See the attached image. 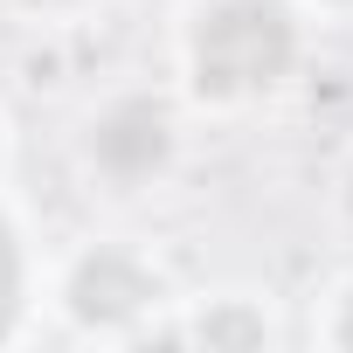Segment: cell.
<instances>
[{
  "mask_svg": "<svg viewBox=\"0 0 353 353\" xmlns=\"http://www.w3.org/2000/svg\"><path fill=\"white\" fill-rule=\"evenodd\" d=\"M201 90H256L291 70V14L277 0H222L194 35Z\"/></svg>",
  "mask_w": 353,
  "mask_h": 353,
  "instance_id": "6da1fadb",
  "label": "cell"
},
{
  "mask_svg": "<svg viewBox=\"0 0 353 353\" xmlns=\"http://www.w3.org/2000/svg\"><path fill=\"white\" fill-rule=\"evenodd\" d=\"M166 159V111L132 97V104H111L97 118V166L118 173V181H139Z\"/></svg>",
  "mask_w": 353,
  "mask_h": 353,
  "instance_id": "7a4b0ae2",
  "label": "cell"
},
{
  "mask_svg": "<svg viewBox=\"0 0 353 353\" xmlns=\"http://www.w3.org/2000/svg\"><path fill=\"white\" fill-rule=\"evenodd\" d=\"M77 312L83 319H125V312H139V298H152V284H145V270L139 263H125V256H90L83 270H77Z\"/></svg>",
  "mask_w": 353,
  "mask_h": 353,
  "instance_id": "3957f363",
  "label": "cell"
},
{
  "mask_svg": "<svg viewBox=\"0 0 353 353\" xmlns=\"http://www.w3.org/2000/svg\"><path fill=\"white\" fill-rule=\"evenodd\" d=\"M14 319V243H8V229H0V325Z\"/></svg>",
  "mask_w": 353,
  "mask_h": 353,
  "instance_id": "277c9868",
  "label": "cell"
},
{
  "mask_svg": "<svg viewBox=\"0 0 353 353\" xmlns=\"http://www.w3.org/2000/svg\"><path fill=\"white\" fill-rule=\"evenodd\" d=\"M201 339H263V325H250V319H215V325H201Z\"/></svg>",
  "mask_w": 353,
  "mask_h": 353,
  "instance_id": "5b68a950",
  "label": "cell"
},
{
  "mask_svg": "<svg viewBox=\"0 0 353 353\" xmlns=\"http://www.w3.org/2000/svg\"><path fill=\"white\" fill-rule=\"evenodd\" d=\"M339 339H346V346H353V312H346V325H339Z\"/></svg>",
  "mask_w": 353,
  "mask_h": 353,
  "instance_id": "8992f818",
  "label": "cell"
}]
</instances>
